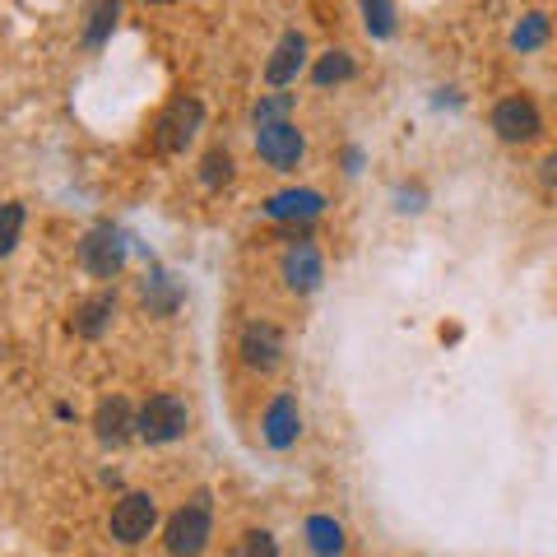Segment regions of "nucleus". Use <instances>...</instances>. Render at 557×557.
Wrapping results in <instances>:
<instances>
[{"mask_svg": "<svg viewBox=\"0 0 557 557\" xmlns=\"http://www.w3.org/2000/svg\"><path fill=\"white\" fill-rule=\"evenodd\" d=\"M200 177H205V186H219V182H228V177H233V159H228V153H223V149L205 153V172H200Z\"/></svg>", "mask_w": 557, "mask_h": 557, "instance_id": "22", "label": "nucleus"}, {"mask_svg": "<svg viewBox=\"0 0 557 557\" xmlns=\"http://www.w3.org/2000/svg\"><path fill=\"white\" fill-rule=\"evenodd\" d=\"M544 42H548V20H544V14H525L520 28L511 33V47L516 51H534V47H544Z\"/></svg>", "mask_w": 557, "mask_h": 557, "instance_id": "20", "label": "nucleus"}, {"mask_svg": "<svg viewBox=\"0 0 557 557\" xmlns=\"http://www.w3.org/2000/svg\"><path fill=\"white\" fill-rule=\"evenodd\" d=\"M278 354H284V344H278V330L274 325H251L247 335H242V358H247V368H260L270 372Z\"/></svg>", "mask_w": 557, "mask_h": 557, "instance_id": "13", "label": "nucleus"}, {"mask_svg": "<svg viewBox=\"0 0 557 557\" xmlns=\"http://www.w3.org/2000/svg\"><path fill=\"white\" fill-rule=\"evenodd\" d=\"M200 116H205V108L196 98H177L172 108L159 116V131H153V145H159L163 153H182L190 139H196V131H200Z\"/></svg>", "mask_w": 557, "mask_h": 557, "instance_id": "4", "label": "nucleus"}, {"mask_svg": "<svg viewBox=\"0 0 557 557\" xmlns=\"http://www.w3.org/2000/svg\"><path fill=\"white\" fill-rule=\"evenodd\" d=\"M233 557H278V544H274L265 530H251V534H242V539H237Z\"/></svg>", "mask_w": 557, "mask_h": 557, "instance_id": "21", "label": "nucleus"}, {"mask_svg": "<svg viewBox=\"0 0 557 557\" xmlns=\"http://www.w3.org/2000/svg\"><path fill=\"white\" fill-rule=\"evenodd\" d=\"M362 24L372 38H391L395 33V5L391 0H362Z\"/></svg>", "mask_w": 557, "mask_h": 557, "instance_id": "19", "label": "nucleus"}, {"mask_svg": "<svg viewBox=\"0 0 557 557\" xmlns=\"http://www.w3.org/2000/svg\"><path fill=\"white\" fill-rule=\"evenodd\" d=\"M20 233H24V205L20 200L0 205V256H10L20 247Z\"/></svg>", "mask_w": 557, "mask_h": 557, "instance_id": "18", "label": "nucleus"}, {"mask_svg": "<svg viewBox=\"0 0 557 557\" xmlns=\"http://www.w3.org/2000/svg\"><path fill=\"white\" fill-rule=\"evenodd\" d=\"M307 539H311V548H317L321 557H339V548H344V530H339V520H330V516H311L307 520Z\"/></svg>", "mask_w": 557, "mask_h": 557, "instance_id": "15", "label": "nucleus"}, {"mask_svg": "<svg viewBox=\"0 0 557 557\" xmlns=\"http://www.w3.org/2000/svg\"><path fill=\"white\" fill-rule=\"evenodd\" d=\"M153 520H159L153 497L149 493H126L116 502V511H112V534L121 539V544H139V539H149Z\"/></svg>", "mask_w": 557, "mask_h": 557, "instance_id": "6", "label": "nucleus"}, {"mask_svg": "<svg viewBox=\"0 0 557 557\" xmlns=\"http://www.w3.org/2000/svg\"><path fill=\"white\" fill-rule=\"evenodd\" d=\"M153 5H168V0H153Z\"/></svg>", "mask_w": 557, "mask_h": 557, "instance_id": "25", "label": "nucleus"}, {"mask_svg": "<svg viewBox=\"0 0 557 557\" xmlns=\"http://www.w3.org/2000/svg\"><path fill=\"white\" fill-rule=\"evenodd\" d=\"M116 14H121V0H94V5H89V28H84V42H89V47L108 42V33L116 28Z\"/></svg>", "mask_w": 557, "mask_h": 557, "instance_id": "16", "label": "nucleus"}, {"mask_svg": "<svg viewBox=\"0 0 557 557\" xmlns=\"http://www.w3.org/2000/svg\"><path fill=\"white\" fill-rule=\"evenodd\" d=\"M544 168H548V172H544V177H548V182H557V153H553V159H548Z\"/></svg>", "mask_w": 557, "mask_h": 557, "instance_id": "24", "label": "nucleus"}, {"mask_svg": "<svg viewBox=\"0 0 557 557\" xmlns=\"http://www.w3.org/2000/svg\"><path fill=\"white\" fill-rule=\"evenodd\" d=\"M288 112H293V98L288 94H274V98H265L256 108V126H265V121H288Z\"/></svg>", "mask_w": 557, "mask_h": 557, "instance_id": "23", "label": "nucleus"}, {"mask_svg": "<svg viewBox=\"0 0 557 557\" xmlns=\"http://www.w3.org/2000/svg\"><path fill=\"white\" fill-rule=\"evenodd\" d=\"M186 423H190V409H186V399H182V395H172V391L153 395L149 405L139 409V437L153 442V446L177 442L182 432H186Z\"/></svg>", "mask_w": 557, "mask_h": 557, "instance_id": "2", "label": "nucleus"}, {"mask_svg": "<svg viewBox=\"0 0 557 557\" xmlns=\"http://www.w3.org/2000/svg\"><path fill=\"white\" fill-rule=\"evenodd\" d=\"M321 274H325V265H321L317 247H307V242H298V247H288V256H284V278H288V288L311 293V288L321 284Z\"/></svg>", "mask_w": 557, "mask_h": 557, "instance_id": "11", "label": "nucleus"}, {"mask_svg": "<svg viewBox=\"0 0 557 557\" xmlns=\"http://www.w3.org/2000/svg\"><path fill=\"white\" fill-rule=\"evenodd\" d=\"M112 311H116V302L108 298V293H98V298L79 302V311H75V330H79L84 339H94V335H102V330H108Z\"/></svg>", "mask_w": 557, "mask_h": 557, "instance_id": "14", "label": "nucleus"}, {"mask_svg": "<svg viewBox=\"0 0 557 557\" xmlns=\"http://www.w3.org/2000/svg\"><path fill=\"white\" fill-rule=\"evenodd\" d=\"M302 65H307V38H302V33H284V38H278V47L270 51L265 79L274 84V89H284V84L298 79Z\"/></svg>", "mask_w": 557, "mask_h": 557, "instance_id": "9", "label": "nucleus"}, {"mask_svg": "<svg viewBox=\"0 0 557 557\" xmlns=\"http://www.w3.org/2000/svg\"><path fill=\"white\" fill-rule=\"evenodd\" d=\"M94 428H98V442L102 446H121L131 442V432H139V413L131 409V399H102L98 413H94Z\"/></svg>", "mask_w": 557, "mask_h": 557, "instance_id": "8", "label": "nucleus"}, {"mask_svg": "<svg viewBox=\"0 0 557 557\" xmlns=\"http://www.w3.org/2000/svg\"><path fill=\"white\" fill-rule=\"evenodd\" d=\"M302 149H307V139H302V131L293 126V121H265V126L256 131V153H260V159H265L270 168H278V172H293V168H298Z\"/></svg>", "mask_w": 557, "mask_h": 557, "instance_id": "3", "label": "nucleus"}, {"mask_svg": "<svg viewBox=\"0 0 557 557\" xmlns=\"http://www.w3.org/2000/svg\"><path fill=\"white\" fill-rule=\"evenodd\" d=\"M214 539V507H209V493H196L186 507L168 520V553L172 557H200Z\"/></svg>", "mask_w": 557, "mask_h": 557, "instance_id": "1", "label": "nucleus"}, {"mask_svg": "<svg viewBox=\"0 0 557 557\" xmlns=\"http://www.w3.org/2000/svg\"><path fill=\"white\" fill-rule=\"evenodd\" d=\"M79 260H84V270L89 274H98V278H112L116 270H121V260H126V242H121V233L116 228H94L89 237L79 242Z\"/></svg>", "mask_w": 557, "mask_h": 557, "instance_id": "7", "label": "nucleus"}, {"mask_svg": "<svg viewBox=\"0 0 557 557\" xmlns=\"http://www.w3.org/2000/svg\"><path fill=\"white\" fill-rule=\"evenodd\" d=\"M298 432H302L298 399H293V395H278L274 405L265 409V442H270L274 450H288L293 442H298Z\"/></svg>", "mask_w": 557, "mask_h": 557, "instance_id": "10", "label": "nucleus"}, {"mask_svg": "<svg viewBox=\"0 0 557 557\" xmlns=\"http://www.w3.org/2000/svg\"><path fill=\"white\" fill-rule=\"evenodd\" d=\"M493 131L507 139V145H530V139H539V131H544V121H539V108L530 98H507V102H497V112H493Z\"/></svg>", "mask_w": 557, "mask_h": 557, "instance_id": "5", "label": "nucleus"}, {"mask_svg": "<svg viewBox=\"0 0 557 557\" xmlns=\"http://www.w3.org/2000/svg\"><path fill=\"white\" fill-rule=\"evenodd\" d=\"M321 209H325L321 190H278V196H270L265 214L284 223V219H317Z\"/></svg>", "mask_w": 557, "mask_h": 557, "instance_id": "12", "label": "nucleus"}, {"mask_svg": "<svg viewBox=\"0 0 557 557\" xmlns=\"http://www.w3.org/2000/svg\"><path fill=\"white\" fill-rule=\"evenodd\" d=\"M311 79H317L321 89H330V84H344V79H354V57H348V51H325L321 65L311 70Z\"/></svg>", "mask_w": 557, "mask_h": 557, "instance_id": "17", "label": "nucleus"}]
</instances>
